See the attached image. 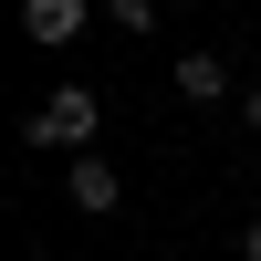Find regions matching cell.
<instances>
[{"label":"cell","mask_w":261,"mask_h":261,"mask_svg":"<svg viewBox=\"0 0 261 261\" xmlns=\"http://www.w3.org/2000/svg\"><path fill=\"white\" fill-rule=\"evenodd\" d=\"M178 94H188V105H220V94H230V63H220V53H178Z\"/></svg>","instance_id":"cell-4"},{"label":"cell","mask_w":261,"mask_h":261,"mask_svg":"<svg viewBox=\"0 0 261 261\" xmlns=\"http://www.w3.org/2000/svg\"><path fill=\"white\" fill-rule=\"evenodd\" d=\"M241 251H251V261H261V220H251V230H241Z\"/></svg>","instance_id":"cell-6"},{"label":"cell","mask_w":261,"mask_h":261,"mask_svg":"<svg viewBox=\"0 0 261 261\" xmlns=\"http://www.w3.org/2000/svg\"><path fill=\"white\" fill-rule=\"evenodd\" d=\"M251 125H261V94H251Z\"/></svg>","instance_id":"cell-7"},{"label":"cell","mask_w":261,"mask_h":261,"mask_svg":"<svg viewBox=\"0 0 261 261\" xmlns=\"http://www.w3.org/2000/svg\"><path fill=\"white\" fill-rule=\"evenodd\" d=\"M94 125H105V105L84 94V84H63V94L32 115V146H63V157H84V146H94Z\"/></svg>","instance_id":"cell-1"},{"label":"cell","mask_w":261,"mask_h":261,"mask_svg":"<svg viewBox=\"0 0 261 261\" xmlns=\"http://www.w3.org/2000/svg\"><path fill=\"white\" fill-rule=\"evenodd\" d=\"M63 188H73V209H94V220H105V209L125 199V178H115L105 157H63Z\"/></svg>","instance_id":"cell-2"},{"label":"cell","mask_w":261,"mask_h":261,"mask_svg":"<svg viewBox=\"0 0 261 261\" xmlns=\"http://www.w3.org/2000/svg\"><path fill=\"white\" fill-rule=\"evenodd\" d=\"M105 21H115V32H157L167 0H105Z\"/></svg>","instance_id":"cell-5"},{"label":"cell","mask_w":261,"mask_h":261,"mask_svg":"<svg viewBox=\"0 0 261 261\" xmlns=\"http://www.w3.org/2000/svg\"><path fill=\"white\" fill-rule=\"evenodd\" d=\"M84 21H94V0H21V32L32 42H73Z\"/></svg>","instance_id":"cell-3"}]
</instances>
